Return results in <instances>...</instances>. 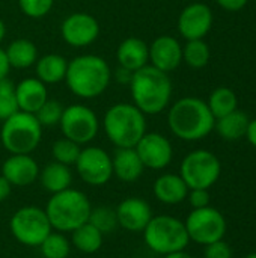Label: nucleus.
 I'll use <instances>...</instances> for the list:
<instances>
[{
	"label": "nucleus",
	"instance_id": "7c9ffc66",
	"mask_svg": "<svg viewBox=\"0 0 256 258\" xmlns=\"http://www.w3.org/2000/svg\"><path fill=\"white\" fill-rule=\"evenodd\" d=\"M81 147L66 138H60L57 141H54L53 147H51V154L54 162H59L62 165L66 166H74L78 156H80Z\"/></svg>",
	"mask_w": 256,
	"mask_h": 258
},
{
	"label": "nucleus",
	"instance_id": "37998d69",
	"mask_svg": "<svg viewBox=\"0 0 256 258\" xmlns=\"http://www.w3.org/2000/svg\"><path fill=\"white\" fill-rule=\"evenodd\" d=\"M5 36H6V24H5V21L0 18V42L5 39Z\"/></svg>",
	"mask_w": 256,
	"mask_h": 258
},
{
	"label": "nucleus",
	"instance_id": "4be33fe9",
	"mask_svg": "<svg viewBox=\"0 0 256 258\" xmlns=\"http://www.w3.org/2000/svg\"><path fill=\"white\" fill-rule=\"evenodd\" d=\"M113 177L124 183L137 181L145 171V166L134 148H116L112 156Z\"/></svg>",
	"mask_w": 256,
	"mask_h": 258
},
{
	"label": "nucleus",
	"instance_id": "f704fd0d",
	"mask_svg": "<svg viewBox=\"0 0 256 258\" xmlns=\"http://www.w3.org/2000/svg\"><path fill=\"white\" fill-rule=\"evenodd\" d=\"M54 6V0H18V8L27 18L39 20L47 17Z\"/></svg>",
	"mask_w": 256,
	"mask_h": 258
},
{
	"label": "nucleus",
	"instance_id": "e433bc0d",
	"mask_svg": "<svg viewBox=\"0 0 256 258\" xmlns=\"http://www.w3.org/2000/svg\"><path fill=\"white\" fill-rule=\"evenodd\" d=\"M187 200L192 209H204L210 206V192L208 189H190Z\"/></svg>",
	"mask_w": 256,
	"mask_h": 258
},
{
	"label": "nucleus",
	"instance_id": "39448f33",
	"mask_svg": "<svg viewBox=\"0 0 256 258\" xmlns=\"http://www.w3.org/2000/svg\"><path fill=\"white\" fill-rule=\"evenodd\" d=\"M44 210L51 228L66 234L89 221L92 204L84 192L69 187L59 194H53Z\"/></svg>",
	"mask_w": 256,
	"mask_h": 258
},
{
	"label": "nucleus",
	"instance_id": "ea45409f",
	"mask_svg": "<svg viewBox=\"0 0 256 258\" xmlns=\"http://www.w3.org/2000/svg\"><path fill=\"white\" fill-rule=\"evenodd\" d=\"M12 192V184L0 174V203L6 201Z\"/></svg>",
	"mask_w": 256,
	"mask_h": 258
},
{
	"label": "nucleus",
	"instance_id": "a878e982",
	"mask_svg": "<svg viewBox=\"0 0 256 258\" xmlns=\"http://www.w3.org/2000/svg\"><path fill=\"white\" fill-rule=\"evenodd\" d=\"M249 125V118L241 110H234L222 118L216 119L214 128L219 136L225 141H238L246 136Z\"/></svg>",
	"mask_w": 256,
	"mask_h": 258
},
{
	"label": "nucleus",
	"instance_id": "f3484780",
	"mask_svg": "<svg viewBox=\"0 0 256 258\" xmlns=\"http://www.w3.org/2000/svg\"><path fill=\"white\" fill-rule=\"evenodd\" d=\"M183 62V45L175 36L160 35L149 44V65L163 73L177 70Z\"/></svg>",
	"mask_w": 256,
	"mask_h": 258
},
{
	"label": "nucleus",
	"instance_id": "9b49d317",
	"mask_svg": "<svg viewBox=\"0 0 256 258\" xmlns=\"http://www.w3.org/2000/svg\"><path fill=\"white\" fill-rule=\"evenodd\" d=\"M59 127L63 138L81 147L91 144L97 138L100 132V119L86 104L74 103L63 109Z\"/></svg>",
	"mask_w": 256,
	"mask_h": 258
},
{
	"label": "nucleus",
	"instance_id": "bb28decb",
	"mask_svg": "<svg viewBox=\"0 0 256 258\" xmlns=\"http://www.w3.org/2000/svg\"><path fill=\"white\" fill-rule=\"evenodd\" d=\"M69 234H71V245L81 254H88V255L95 254L103 246L104 234L89 222L80 225Z\"/></svg>",
	"mask_w": 256,
	"mask_h": 258
},
{
	"label": "nucleus",
	"instance_id": "423d86ee",
	"mask_svg": "<svg viewBox=\"0 0 256 258\" xmlns=\"http://www.w3.org/2000/svg\"><path fill=\"white\" fill-rule=\"evenodd\" d=\"M42 128L33 113L18 110L2 122V145L9 154H32L42 141Z\"/></svg>",
	"mask_w": 256,
	"mask_h": 258
},
{
	"label": "nucleus",
	"instance_id": "f03ea898",
	"mask_svg": "<svg viewBox=\"0 0 256 258\" xmlns=\"http://www.w3.org/2000/svg\"><path fill=\"white\" fill-rule=\"evenodd\" d=\"M128 86L133 104L146 116L161 113L170 103L172 80L169 74L149 63L133 73Z\"/></svg>",
	"mask_w": 256,
	"mask_h": 258
},
{
	"label": "nucleus",
	"instance_id": "c756f323",
	"mask_svg": "<svg viewBox=\"0 0 256 258\" xmlns=\"http://www.w3.org/2000/svg\"><path fill=\"white\" fill-rule=\"evenodd\" d=\"M210 57L211 51L204 39H190L186 45H183V62H186L190 68L199 70L207 67Z\"/></svg>",
	"mask_w": 256,
	"mask_h": 258
},
{
	"label": "nucleus",
	"instance_id": "b1692460",
	"mask_svg": "<svg viewBox=\"0 0 256 258\" xmlns=\"http://www.w3.org/2000/svg\"><path fill=\"white\" fill-rule=\"evenodd\" d=\"M38 178H39L42 189L53 195V194H59L71 187L72 171H71V166H66L53 160L39 171Z\"/></svg>",
	"mask_w": 256,
	"mask_h": 258
},
{
	"label": "nucleus",
	"instance_id": "c85d7f7f",
	"mask_svg": "<svg viewBox=\"0 0 256 258\" xmlns=\"http://www.w3.org/2000/svg\"><path fill=\"white\" fill-rule=\"evenodd\" d=\"M38 248L44 258H68L72 245L63 233L51 231Z\"/></svg>",
	"mask_w": 256,
	"mask_h": 258
},
{
	"label": "nucleus",
	"instance_id": "2eb2a0df",
	"mask_svg": "<svg viewBox=\"0 0 256 258\" xmlns=\"http://www.w3.org/2000/svg\"><path fill=\"white\" fill-rule=\"evenodd\" d=\"M177 26L186 41L204 39L213 27V11L205 3H190L181 11Z\"/></svg>",
	"mask_w": 256,
	"mask_h": 258
},
{
	"label": "nucleus",
	"instance_id": "72a5a7b5",
	"mask_svg": "<svg viewBox=\"0 0 256 258\" xmlns=\"http://www.w3.org/2000/svg\"><path fill=\"white\" fill-rule=\"evenodd\" d=\"M63 106L60 101L57 100H53V98H48L39 109L38 112L35 113L36 119L39 121V124L42 127H54V125H59L60 122V118H62V113H63Z\"/></svg>",
	"mask_w": 256,
	"mask_h": 258
},
{
	"label": "nucleus",
	"instance_id": "f8f14e48",
	"mask_svg": "<svg viewBox=\"0 0 256 258\" xmlns=\"http://www.w3.org/2000/svg\"><path fill=\"white\" fill-rule=\"evenodd\" d=\"M74 166L80 180L92 187L104 186L113 177L112 156L101 147L88 145L81 148Z\"/></svg>",
	"mask_w": 256,
	"mask_h": 258
},
{
	"label": "nucleus",
	"instance_id": "cd10ccee",
	"mask_svg": "<svg viewBox=\"0 0 256 258\" xmlns=\"http://www.w3.org/2000/svg\"><path fill=\"white\" fill-rule=\"evenodd\" d=\"M208 109L211 110L213 116L217 119V118H222L234 110H237L238 107V98H237V94L231 89V88H217L214 89L210 97H208Z\"/></svg>",
	"mask_w": 256,
	"mask_h": 258
},
{
	"label": "nucleus",
	"instance_id": "2f4dec72",
	"mask_svg": "<svg viewBox=\"0 0 256 258\" xmlns=\"http://www.w3.org/2000/svg\"><path fill=\"white\" fill-rule=\"evenodd\" d=\"M88 222L92 224L103 234H109V233L115 231V228L118 227L116 212H115V209H112L109 206H100L95 209L92 207Z\"/></svg>",
	"mask_w": 256,
	"mask_h": 258
},
{
	"label": "nucleus",
	"instance_id": "a211bd4d",
	"mask_svg": "<svg viewBox=\"0 0 256 258\" xmlns=\"http://www.w3.org/2000/svg\"><path fill=\"white\" fill-rule=\"evenodd\" d=\"M39 165L32 154H11L2 165V175L12 187H26L39 177Z\"/></svg>",
	"mask_w": 256,
	"mask_h": 258
},
{
	"label": "nucleus",
	"instance_id": "1a4fd4ad",
	"mask_svg": "<svg viewBox=\"0 0 256 258\" xmlns=\"http://www.w3.org/2000/svg\"><path fill=\"white\" fill-rule=\"evenodd\" d=\"M222 174L219 157L208 150L190 151L181 162L180 175L189 189H210Z\"/></svg>",
	"mask_w": 256,
	"mask_h": 258
},
{
	"label": "nucleus",
	"instance_id": "f257e3e1",
	"mask_svg": "<svg viewBox=\"0 0 256 258\" xmlns=\"http://www.w3.org/2000/svg\"><path fill=\"white\" fill-rule=\"evenodd\" d=\"M113 73L107 60L98 54H80L68 60L65 83L78 98L92 100L106 92Z\"/></svg>",
	"mask_w": 256,
	"mask_h": 258
},
{
	"label": "nucleus",
	"instance_id": "412c9836",
	"mask_svg": "<svg viewBox=\"0 0 256 258\" xmlns=\"http://www.w3.org/2000/svg\"><path fill=\"white\" fill-rule=\"evenodd\" d=\"M189 187L180 174L166 172L155 178L152 184V194L155 200L164 206H178L187 200Z\"/></svg>",
	"mask_w": 256,
	"mask_h": 258
},
{
	"label": "nucleus",
	"instance_id": "c9c22d12",
	"mask_svg": "<svg viewBox=\"0 0 256 258\" xmlns=\"http://www.w3.org/2000/svg\"><path fill=\"white\" fill-rule=\"evenodd\" d=\"M204 258H232V249L222 239V240L213 242V243L205 246Z\"/></svg>",
	"mask_w": 256,
	"mask_h": 258
},
{
	"label": "nucleus",
	"instance_id": "aec40b11",
	"mask_svg": "<svg viewBox=\"0 0 256 258\" xmlns=\"http://www.w3.org/2000/svg\"><path fill=\"white\" fill-rule=\"evenodd\" d=\"M15 97L18 110L36 113L38 109L50 98L47 85L36 77H26L15 85Z\"/></svg>",
	"mask_w": 256,
	"mask_h": 258
},
{
	"label": "nucleus",
	"instance_id": "c03bdc74",
	"mask_svg": "<svg viewBox=\"0 0 256 258\" xmlns=\"http://www.w3.org/2000/svg\"><path fill=\"white\" fill-rule=\"evenodd\" d=\"M243 258H256V252H252V254H249V255H246V257Z\"/></svg>",
	"mask_w": 256,
	"mask_h": 258
},
{
	"label": "nucleus",
	"instance_id": "dca6fc26",
	"mask_svg": "<svg viewBox=\"0 0 256 258\" xmlns=\"http://www.w3.org/2000/svg\"><path fill=\"white\" fill-rule=\"evenodd\" d=\"M118 227L130 233H142L152 218L149 203L140 197H128L122 200L115 209Z\"/></svg>",
	"mask_w": 256,
	"mask_h": 258
},
{
	"label": "nucleus",
	"instance_id": "a18cd8bd",
	"mask_svg": "<svg viewBox=\"0 0 256 258\" xmlns=\"http://www.w3.org/2000/svg\"><path fill=\"white\" fill-rule=\"evenodd\" d=\"M136 258H146V257H136Z\"/></svg>",
	"mask_w": 256,
	"mask_h": 258
},
{
	"label": "nucleus",
	"instance_id": "20e7f679",
	"mask_svg": "<svg viewBox=\"0 0 256 258\" xmlns=\"http://www.w3.org/2000/svg\"><path fill=\"white\" fill-rule=\"evenodd\" d=\"M146 127V115L133 103H116L103 116V130L116 148H134Z\"/></svg>",
	"mask_w": 256,
	"mask_h": 258
},
{
	"label": "nucleus",
	"instance_id": "6ab92c4d",
	"mask_svg": "<svg viewBox=\"0 0 256 258\" xmlns=\"http://www.w3.org/2000/svg\"><path fill=\"white\" fill-rule=\"evenodd\" d=\"M118 65L131 73L149 63V44L139 36H128L116 48Z\"/></svg>",
	"mask_w": 256,
	"mask_h": 258
},
{
	"label": "nucleus",
	"instance_id": "393cba45",
	"mask_svg": "<svg viewBox=\"0 0 256 258\" xmlns=\"http://www.w3.org/2000/svg\"><path fill=\"white\" fill-rule=\"evenodd\" d=\"M6 57L9 60L11 68L26 70L36 63L39 54L38 47L33 41L27 38H17L5 48Z\"/></svg>",
	"mask_w": 256,
	"mask_h": 258
},
{
	"label": "nucleus",
	"instance_id": "4c0bfd02",
	"mask_svg": "<svg viewBox=\"0 0 256 258\" xmlns=\"http://www.w3.org/2000/svg\"><path fill=\"white\" fill-rule=\"evenodd\" d=\"M217 5L220 8H223L225 11H229V12H237V11H241L249 0H216Z\"/></svg>",
	"mask_w": 256,
	"mask_h": 258
},
{
	"label": "nucleus",
	"instance_id": "9d476101",
	"mask_svg": "<svg viewBox=\"0 0 256 258\" xmlns=\"http://www.w3.org/2000/svg\"><path fill=\"white\" fill-rule=\"evenodd\" d=\"M184 225L190 242L202 246L222 240L228 230L223 213L211 206L204 209H193L186 218Z\"/></svg>",
	"mask_w": 256,
	"mask_h": 258
},
{
	"label": "nucleus",
	"instance_id": "7ed1b4c3",
	"mask_svg": "<svg viewBox=\"0 0 256 258\" xmlns=\"http://www.w3.org/2000/svg\"><path fill=\"white\" fill-rule=\"evenodd\" d=\"M214 124L216 118L207 101L198 97H183L167 112V125L174 136L181 141H201L214 130Z\"/></svg>",
	"mask_w": 256,
	"mask_h": 258
},
{
	"label": "nucleus",
	"instance_id": "79ce46f5",
	"mask_svg": "<svg viewBox=\"0 0 256 258\" xmlns=\"http://www.w3.org/2000/svg\"><path fill=\"white\" fill-rule=\"evenodd\" d=\"M163 258H195L193 255H190L189 252L186 251H178V252H174V254H167Z\"/></svg>",
	"mask_w": 256,
	"mask_h": 258
},
{
	"label": "nucleus",
	"instance_id": "58836bf2",
	"mask_svg": "<svg viewBox=\"0 0 256 258\" xmlns=\"http://www.w3.org/2000/svg\"><path fill=\"white\" fill-rule=\"evenodd\" d=\"M11 71V65H9V60L6 57V53L5 50L0 47V82L8 79V74Z\"/></svg>",
	"mask_w": 256,
	"mask_h": 258
},
{
	"label": "nucleus",
	"instance_id": "473e14b6",
	"mask_svg": "<svg viewBox=\"0 0 256 258\" xmlns=\"http://www.w3.org/2000/svg\"><path fill=\"white\" fill-rule=\"evenodd\" d=\"M15 112H18L15 85L9 79H5L0 82V122L8 119Z\"/></svg>",
	"mask_w": 256,
	"mask_h": 258
},
{
	"label": "nucleus",
	"instance_id": "5701e85b",
	"mask_svg": "<svg viewBox=\"0 0 256 258\" xmlns=\"http://www.w3.org/2000/svg\"><path fill=\"white\" fill-rule=\"evenodd\" d=\"M68 70V59L57 53H48L39 56L35 63L36 79H39L44 85H57L65 80Z\"/></svg>",
	"mask_w": 256,
	"mask_h": 258
},
{
	"label": "nucleus",
	"instance_id": "ddd939ff",
	"mask_svg": "<svg viewBox=\"0 0 256 258\" xmlns=\"http://www.w3.org/2000/svg\"><path fill=\"white\" fill-rule=\"evenodd\" d=\"M98 20L88 12H72L60 24L62 39L75 48H83L94 44L100 36Z\"/></svg>",
	"mask_w": 256,
	"mask_h": 258
},
{
	"label": "nucleus",
	"instance_id": "0eeeda50",
	"mask_svg": "<svg viewBox=\"0 0 256 258\" xmlns=\"http://www.w3.org/2000/svg\"><path fill=\"white\" fill-rule=\"evenodd\" d=\"M142 233L146 246L163 257L178 251H186L190 243L184 222L170 215L152 216Z\"/></svg>",
	"mask_w": 256,
	"mask_h": 258
},
{
	"label": "nucleus",
	"instance_id": "a19ab883",
	"mask_svg": "<svg viewBox=\"0 0 256 258\" xmlns=\"http://www.w3.org/2000/svg\"><path fill=\"white\" fill-rule=\"evenodd\" d=\"M244 138H247L249 144L256 148V118L255 119H252V121H249L247 132H246V136H244Z\"/></svg>",
	"mask_w": 256,
	"mask_h": 258
},
{
	"label": "nucleus",
	"instance_id": "6e6552de",
	"mask_svg": "<svg viewBox=\"0 0 256 258\" xmlns=\"http://www.w3.org/2000/svg\"><path fill=\"white\" fill-rule=\"evenodd\" d=\"M9 231L18 243L29 248H38L53 228L44 209L38 206H24L11 216Z\"/></svg>",
	"mask_w": 256,
	"mask_h": 258
},
{
	"label": "nucleus",
	"instance_id": "4468645a",
	"mask_svg": "<svg viewBox=\"0 0 256 258\" xmlns=\"http://www.w3.org/2000/svg\"><path fill=\"white\" fill-rule=\"evenodd\" d=\"M145 169L161 171L167 168L174 159V147L170 141L158 132H146L134 147Z\"/></svg>",
	"mask_w": 256,
	"mask_h": 258
}]
</instances>
